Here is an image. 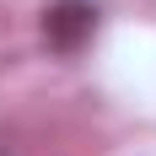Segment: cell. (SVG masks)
I'll return each mask as SVG.
<instances>
[{"label": "cell", "instance_id": "6da1fadb", "mask_svg": "<svg viewBox=\"0 0 156 156\" xmlns=\"http://www.w3.org/2000/svg\"><path fill=\"white\" fill-rule=\"evenodd\" d=\"M97 5L92 0H48V11H43V43L54 48V54H81V48L97 38Z\"/></svg>", "mask_w": 156, "mask_h": 156}]
</instances>
